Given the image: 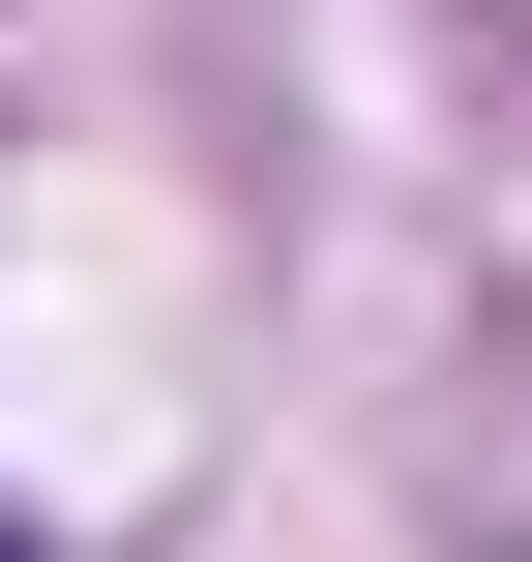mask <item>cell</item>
<instances>
[{
    "label": "cell",
    "instance_id": "6da1fadb",
    "mask_svg": "<svg viewBox=\"0 0 532 562\" xmlns=\"http://www.w3.org/2000/svg\"><path fill=\"white\" fill-rule=\"evenodd\" d=\"M0 562H30V533H0Z\"/></svg>",
    "mask_w": 532,
    "mask_h": 562
}]
</instances>
